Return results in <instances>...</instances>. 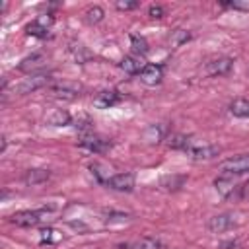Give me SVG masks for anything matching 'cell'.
<instances>
[{"label":"cell","mask_w":249,"mask_h":249,"mask_svg":"<svg viewBox=\"0 0 249 249\" xmlns=\"http://www.w3.org/2000/svg\"><path fill=\"white\" fill-rule=\"evenodd\" d=\"M49 82H51V76H49V74H43V72H39V74H29L27 78H23L19 84L14 86V93H19V95L31 93V91H35V89L45 88Z\"/></svg>","instance_id":"1"},{"label":"cell","mask_w":249,"mask_h":249,"mask_svg":"<svg viewBox=\"0 0 249 249\" xmlns=\"http://www.w3.org/2000/svg\"><path fill=\"white\" fill-rule=\"evenodd\" d=\"M222 173H231V175H243L249 173V154H241L235 158H230L218 165Z\"/></svg>","instance_id":"2"},{"label":"cell","mask_w":249,"mask_h":249,"mask_svg":"<svg viewBox=\"0 0 249 249\" xmlns=\"http://www.w3.org/2000/svg\"><path fill=\"white\" fill-rule=\"evenodd\" d=\"M45 216V210H19L10 216V222L19 228H33L37 226Z\"/></svg>","instance_id":"3"},{"label":"cell","mask_w":249,"mask_h":249,"mask_svg":"<svg viewBox=\"0 0 249 249\" xmlns=\"http://www.w3.org/2000/svg\"><path fill=\"white\" fill-rule=\"evenodd\" d=\"M80 146L86 148V150H89V152L103 154V152H107V150L111 148V142L105 140V138H101V136H97V134H91V132H89V134H82Z\"/></svg>","instance_id":"4"},{"label":"cell","mask_w":249,"mask_h":249,"mask_svg":"<svg viewBox=\"0 0 249 249\" xmlns=\"http://www.w3.org/2000/svg\"><path fill=\"white\" fill-rule=\"evenodd\" d=\"M105 183H107V187L113 189V191L130 193V191L134 189V175H132V173H119V175L109 177Z\"/></svg>","instance_id":"5"},{"label":"cell","mask_w":249,"mask_h":249,"mask_svg":"<svg viewBox=\"0 0 249 249\" xmlns=\"http://www.w3.org/2000/svg\"><path fill=\"white\" fill-rule=\"evenodd\" d=\"M231 64H233V60L230 56H218V58H212L210 62H206L204 72L208 76H226L231 70Z\"/></svg>","instance_id":"6"},{"label":"cell","mask_w":249,"mask_h":249,"mask_svg":"<svg viewBox=\"0 0 249 249\" xmlns=\"http://www.w3.org/2000/svg\"><path fill=\"white\" fill-rule=\"evenodd\" d=\"M80 86L78 84H70V82H62V84H53L51 86V93L58 99H76L80 95Z\"/></svg>","instance_id":"7"},{"label":"cell","mask_w":249,"mask_h":249,"mask_svg":"<svg viewBox=\"0 0 249 249\" xmlns=\"http://www.w3.org/2000/svg\"><path fill=\"white\" fill-rule=\"evenodd\" d=\"M161 78H163V68L160 64H146L140 70V80L146 86H156L161 82Z\"/></svg>","instance_id":"8"},{"label":"cell","mask_w":249,"mask_h":249,"mask_svg":"<svg viewBox=\"0 0 249 249\" xmlns=\"http://www.w3.org/2000/svg\"><path fill=\"white\" fill-rule=\"evenodd\" d=\"M193 160H212L220 154L218 146H189L185 150Z\"/></svg>","instance_id":"9"},{"label":"cell","mask_w":249,"mask_h":249,"mask_svg":"<svg viewBox=\"0 0 249 249\" xmlns=\"http://www.w3.org/2000/svg\"><path fill=\"white\" fill-rule=\"evenodd\" d=\"M233 224L235 222H233V218L230 214H218V216H212L208 220V230L214 231V233H222V231L233 228Z\"/></svg>","instance_id":"10"},{"label":"cell","mask_w":249,"mask_h":249,"mask_svg":"<svg viewBox=\"0 0 249 249\" xmlns=\"http://www.w3.org/2000/svg\"><path fill=\"white\" fill-rule=\"evenodd\" d=\"M119 101H121V95H119L115 89H105V91H101V93L93 99V105L99 107V109H109V107L117 105Z\"/></svg>","instance_id":"11"},{"label":"cell","mask_w":249,"mask_h":249,"mask_svg":"<svg viewBox=\"0 0 249 249\" xmlns=\"http://www.w3.org/2000/svg\"><path fill=\"white\" fill-rule=\"evenodd\" d=\"M49 177H51V171L49 169H29L23 175V183L29 185V187H37V185L47 183Z\"/></svg>","instance_id":"12"},{"label":"cell","mask_w":249,"mask_h":249,"mask_svg":"<svg viewBox=\"0 0 249 249\" xmlns=\"http://www.w3.org/2000/svg\"><path fill=\"white\" fill-rule=\"evenodd\" d=\"M47 62V58H45V54H41V53H33L31 56H25L21 62H19V70H23V72H35L37 68H41L43 64Z\"/></svg>","instance_id":"13"},{"label":"cell","mask_w":249,"mask_h":249,"mask_svg":"<svg viewBox=\"0 0 249 249\" xmlns=\"http://www.w3.org/2000/svg\"><path fill=\"white\" fill-rule=\"evenodd\" d=\"M187 181L185 175H165L160 179V185L165 189V191H177L183 187V183Z\"/></svg>","instance_id":"14"},{"label":"cell","mask_w":249,"mask_h":249,"mask_svg":"<svg viewBox=\"0 0 249 249\" xmlns=\"http://www.w3.org/2000/svg\"><path fill=\"white\" fill-rule=\"evenodd\" d=\"M126 249H161V243L156 237H140L126 245Z\"/></svg>","instance_id":"15"},{"label":"cell","mask_w":249,"mask_h":249,"mask_svg":"<svg viewBox=\"0 0 249 249\" xmlns=\"http://www.w3.org/2000/svg\"><path fill=\"white\" fill-rule=\"evenodd\" d=\"M121 68L126 72V74H140V70L144 68L140 58L138 56H124L123 62H121Z\"/></svg>","instance_id":"16"},{"label":"cell","mask_w":249,"mask_h":249,"mask_svg":"<svg viewBox=\"0 0 249 249\" xmlns=\"http://www.w3.org/2000/svg\"><path fill=\"white\" fill-rule=\"evenodd\" d=\"M230 113H231L233 117H239V119L249 117V101H247V99H235V101H231Z\"/></svg>","instance_id":"17"},{"label":"cell","mask_w":249,"mask_h":249,"mask_svg":"<svg viewBox=\"0 0 249 249\" xmlns=\"http://www.w3.org/2000/svg\"><path fill=\"white\" fill-rule=\"evenodd\" d=\"M167 146L173 150H187L191 146V140L185 134H171L167 136Z\"/></svg>","instance_id":"18"},{"label":"cell","mask_w":249,"mask_h":249,"mask_svg":"<svg viewBox=\"0 0 249 249\" xmlns=\"http://www.w3.org/2000/svg\"><path fill=\"white\" fill-rule=\"evenodd\" d=\"M189 39H191V33H189L187 29H175V31H171L169 37H167V41H169L171 47H181V45L187 43Z\"/></svg>","instance_id":"19"},{"label":"cell","mask_w":249,"mask_h":249,"mask_svg":"<svg viewBox=\"0 0 249 249\" xmlns=\"http://www.w3.org/2000/svg\"><path fill=\"white\" fill-rule=\"evenodd\" d=\"M130 49L134 54H146L148 53V41L144 37H138V35H130Z\"/></svg>","instance_id":"20"},{"label":"cell","mask_w":249,"mask_h":249,"mask_svg":"<svg viewBox=\"0 0 249 249\" xmlns=\"http://www.w3.org/2000/svg\"><path fill=\"white\" fill-rule=\"evenodd\" d=\"M70 115L66 113V111H62V109H56L51 117H49V123L53 124V126H64V124H70Z\"/></svg>","instance_id":"21"},{"label":"cell","mask_w":249,"mask_h":249,"mask_svg":"<svg viewBox=\"0 0 249 249\" xmlns=\"http://www.w3.org/2000/svg\"><path fill=\"white\" fill-rule=\"evenodd\" d=\"M25 31H27V35L41 37V39L49 35V27H47V25H43L41 21H33V23H29V25L25 27Z\"/></svg>","instance_id":"22"},{"label":"cell","mask_w":249,"mask_h":249,"mask_svg":"<svg viewBox=\"0 0 249 249\" xmlns=\"http://www.w3.org/2000/svg\"><path fill=\"white\" fill-rule=\"evenodd\" d=\"M62 239V233L53 230V228H45L41 230V243H56Z\"/></svg>","instance_id":"23"},{"label":"cell","mask_w":249,"mask_h":249,"mask_svg":"<svg viewBox=\"0 0 249 249\" xmlns=\"http://www.w3.org/2000/svg\"><path fill=\"white\" fill-rule=\"evenodd\" d=\"M103 16H105V12L99 6H93V8H88L86 10V21L88 23H99L103 19Z\"/></svg>","instance_id":"24"},{"label":"cell","mask_w":249,"mask_h":249,"mask_svg":"<svg viewBox=\"0 0 249 249\" xmlns=\"http://www.w3.org/2000/svg\"><path fill=\"white\" fill-rule=\"evenodd\" d=\"M224 8H231V10H243L249 12V0H235V2H222Z\"/></svg>","instance_id":"25"},{"label":"cell","mask_w":249,"mask_h":249,"mask_svg":"<svg viewBox=\"0 0 249 249\" xmlns=\"http://www.w3.org/2000/svg\"><path fill=\"white\" fill-rule=\"evenodd\" d=\"M163 14H165V10H163L160 4H152V6L148 8V16H150V18L160 19V18H163Z\"/></svg>","instance_id":"26"},{"label":"cell","mask_w":249,"mask_h":249,"mask_svg":"<svg viewBox=\"0 0 249 249\" xmlns=\"http://www.w3.org/2000/svg\"><path fill=\"white\" fill-rule=\"evenodd\" d=\"M115 6H117V10H134V8H138V2L136 0H130V2H126V0H119V2H115Z\"/></svg>","instance_id":"27"}]
</instances>
